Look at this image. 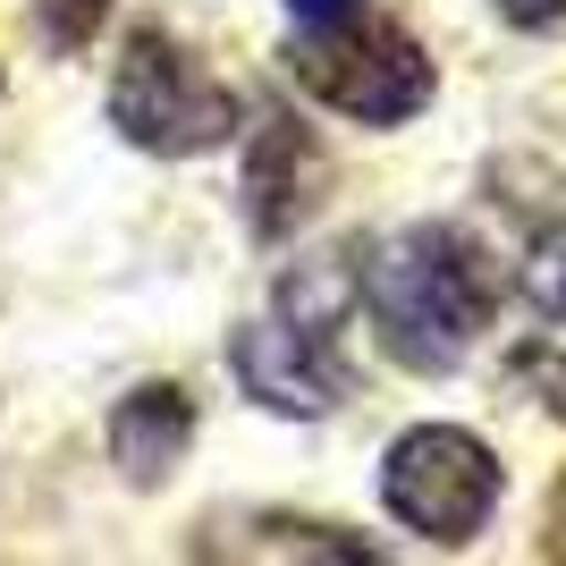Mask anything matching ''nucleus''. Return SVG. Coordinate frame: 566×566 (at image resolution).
Returning a JSON list of instances; mask_svg holds the SVG:
<instances>
[{"mask_svg":"<svg viewBox=\"0 0 566 566\" xmlns=\"http://www.w3.org/2000/svg\"><path fill=\"white\" fill-rule=\"evenodd\" d=\"M355 296L373 305L380 347L406 373H449L465 364V347L491 331L499 313V262L482 237H465L457 220H415V229L380 237Z\"/></svg>","mask_w":566,"mask_h":566,"instance_id":"1","label":"nucleus"},{"mask_svg":"<svg viewBox=\"0 0 566 566\" xmlns=\"http://www.w3.org/2000/svg\"><path fill=\"white\" fill-rule=\"evenodd\" d=\"M111 127L136 144V153L195 161V153H212V144L237 136V94L220 85V76L195 69L161 25H144V34H127V51H118Z\"/></svg>","mask_w":566,"mask_h":566,"instance_id":"2","label":"nucleus"},{"mask_svg":"<svg viewBox=\"0 0 566 566\" xmlns=\"http://www.w3.org/2000/svg\"><path fill=\"white\" fill-rule=\"evenodd\" d=\"M499 491H507L499 457L457 423H415L380 457V507H389L406 533L440 542V549H465L473 533L491 524Z\"/></svg>","mask_w":566,"mask_h":566,"instance_id":"3","label":"nucleus"},{"mask_svg":"<svg viewBox=\"0 0 566 566\" xmlns=\"http://www.w3.org/2000/svg\"><path fill=\"white\" fill-rule=\"evenodd\" d=\"M287 69L313 102H331L355 127H406V118L431 102V60L406 25H305V43L287 51Z\"/></svg>","mask_w":566,"mask_h":566,"instance_id":"4","label":"nucleus"},{"mask_svg":"<svg viewBox=\"0 0 566 566\" xmlns=\"http://www.w3.org/2000/svg\"><path fill=\"white\" fill-rule=\"evenodd\" d=\"M229 364L237 380H245V398L271 406V415H296V423H313V415H331L338 406V347H322V338H305L296 322H245V331L229 338Z\"/></svg>","mask_w":566,"mask_h":566,"instance_id":"5","label":"nucleus"},{"mask_svg":"<svg viewBox=\"0 0 566 566\" xmlns=\"http://www.w3.org/2000/svg\"><path fill=\"white\" fill-rule=\"evenodd\" d=\"M322 136H313L296 111H262L254 118V144H245V220L254 237H296L305 212L322 203Z\"/></svg>","mask_w":566,"mask_h":566,"instance_id":"6","label":"nucleus"},{"mask_svg":"<svg viewBox=\"0 0 566 566\" xmlns=\"http://www.w3.org/2000/svg\"><path fill=\"white\" fill-rule=\"evenodd\" d=\"M195 440V398L178 389V380H144V389H127L111 415V465L136 482V491H153V482H169V465L187 457Z\"/></svg>","mask_w":566,"mask_h":566,"instance_id":"7","label":"nucleus"},{"mask_svg":"<svg viewBox=\"0 0 566 566\" xmlns=\"http://www.w3.org/2000/svg\"><path fill=\"white\" fill-rule=\"evenodd\" d=\"M203 558H373V542H355L347 524H305V516H254V524H212Z\"/></svg>","mask_w":566,"mask_h":566,"instance_id":"8","label":"nucleus"},{"mask_svg":"<svg viewBox=\"0 0 566 566\" xmlns=\"http://www.w3.org/2000/svg\"><path fill=\"white\" fill-rule=\"evenodd\" d=\"M347 305H355V271L338 254H322V262H296L280 280V322H296L305 338H322V347H338V322H347Z\"/></svg>","mask_w":566,"mask_h":566,"instance_id":"9","label":"nucleus"},{"mask_svg":"<svg viewBox=\"0 0 566 566\" xmlns=\"http://www.w3.org/2000/svg\"><path fill=\"white\" fill-rule=\"evenodd\" d=\"M34 18H43V34L60 51H85L102 34V18H111V0H34Z\"/></svg>","mask_w":566,"mask_h":566,"instance_id":"10","label":"nucleus"},{"mask_svg":"<svg viewBox=\"0 0 566 566\" xmlns=\"http://www.w3.org/2000/svg\"><path fill=\"white\" fill-rule=\"evenodd\" d=\"M499 18L524 34H549V25H566V0H499Z\"/></svg>","mask_w":566,"mask_h":566,"instance_id":"11","label":"nucleus"},{"mask_svg":"<svg viewBox=\"0 0 566 566\" xmlns=\"http://www.w3.org/2000/svg\"><path fill=\"white\" fill-rule=\"evenodd\" d=\"M287 18L296 25H347V18H364V0H287Z\"/></svg>","mask_w":566,"mask_h":566,"instance_id":"12","label":"nucleus"},{"mask_svg":"<svg viewBox=\"0 0 566 566\" xmlns=\"http://www.w3.org/2000/svg\"><path fill=\"white\" fill-rule=\"evenodd\" d=\"M542 549H549V558H566V482L549 491V524H542Z\"/></svg>","mask_w":566,"mask_h":566,"instance_id":"13","label":"nucleus"}]
</instances>
